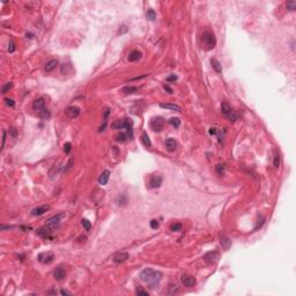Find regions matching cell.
Returning a JSON list of instances; mask_svg holds the SVG:
<instances>
[{
    "label": "cell",
    "mask_w": 296,
    "mask_h": 296,
    "mask_svg": "<svg viewBox=\"0 0 296 296\" xmlns=\"http://www.w3.org/2000/svg\"><path fill=\"white\" fill-rule=\"evenodd\" d=\"M53 259H54V255H53V252H50V251L42 252L38 255V260L42 264H50L51 261H53Z\"/></svg>",
    "instance_id": "cell-6"
},
{
    "label": "cell",
    "mask_w": 296,
    "mask_h": 296,
    "mask_svg": "<svg viewBox=\"0 0 296 296\" xmlns=\"http://www.w3.org/2000/svg\"><path fill=\"white\" fill-rule=\"evenodd\" d=\"M136 295H143V296H147V295H148V291H147V290H143L142 288H138V289H136Z\"/></svg>",
    "instance_id": "cell-39"
},
{
    "label": "cell",
    "mask_w": 296,
    "mask_h": 296,
    "mask_svg": "<svg viewBox=\"0 0 296 296\" xmlns=\"http://www.w3.org/2000/svg\"><path fill=\"white\" fill-rule=\"evenodd\" d=\"M53 276H54V279H56V280L61 281V280L66 276V272H65V270H64L62 267H58V268H56V270H54V272H53Z\"/></svg>",
    "instance_id": "cell-15"
},
{
    "label": "cell",
    "mask_w": 296,
    "mask_h": 296,
    "mask_svg": "<svg viewBox=\"0 0 296 296\" xmlns=\"http://www.w3.org/2000/svg\"><path fill=\"white\" fill-rule=\"evenodd\" d=\"M109 178H110V171H109V170H104V171L101 174V176L98 177V183H100L101 185H105V184L108 183Z\"/></svg>",
    "instance_id": "cell-18"
},
{
    "label": "cell",
    "mask_w": 296,
    "mask_h": 296,
    "mask_svg": "<svg viewBox=\"0 0 296 296\" xmlns=\"http://www.w3.org/2000/svg\"><path fill=\"white\" fill-rule=\"evenodd\" d=\"M141 58V52L138 50H133L130 54H128V61H136Z\"/></svg>",
    "instance_id": "cell-22"
},
{
    "label": "cell",
    "mask_w": 296,
    "mask_h": 296,
    "mask_svg": "<svg viewBox=\"0 0 296 296\" xmlns=\"http://www.w3.org/2000/svg\"><path fill=\"white\" fill-rule=\"evenodd\" d=\"M48 294H53V295H56L57 291H56V290H50V291H48Z\"/></svg>",
    "instance_id": "cell-50"
},
{
    "label": "cell",
    "mask_w": 296,
    "mask_h": 296,
    "mask_svg": "<svg viewBox=\"0 0 296 296\" xmlns=\"http://www.w3.org/2000/svg\"><path fill=\"white\" fill-rule=\"evenodd\" d=\"M6 135H7V132L4 130V131H3V142H1V149L4 148V146H5V142H6Z\"/></svg>",
    "instance_id": "cell-41"
},
{
    "label": "cell",
    "mask_w": 296,
    "mask_h": 296,
    "mask_svg": "<svg viewBox=\"0 0 296 296\" xmlns=\"http://www.w3.org/2000/svg\"><path fill=\"white\" fill-rule=\"evenodd\" d=\"M140 280L149 286H155L162 280V273L153 268H145L140 273Z\"/></svg>",
    "instance_id": "cell-1"
},
{
    "label": "cell",
    "mask_w": 296,
    "mask_h": 296,
    "mask_svg": "<svg viewBox=\"0 0 296 296\" xmlns=\"http://www.w3.org/2000/svg\"><path fill=\"white\" fill-rule=\"evenodd\" d=\"M38 116H39V118H42V119H49L50 117H51V113H50V111L48 110V109H43V110H41L39 112H38Z\"/></svg>",
    "instance_id": "cell-26"
},
{
    "label": "cell",
    "mask_w": 296,
    "mask_h": 296,
    "mask_svg": "<svg viewBox=\"0 0 296 296\" xmlns=\"http://www.w3.org/2000/svg\"><path fill=\"white\" fill-rule=\"evenodd\" d=\"M219 257H220V255H219L217 251H209V252H207V253L204 256L202 259H204L207 264H214V263L217 261Z\"/></svg>",
    "instance_id": "cell-7"
},
{
    "label": "cell",
    "mask_w": 296,
    "mask_h": 296,
    "mask_svg": "<svg viewBox=\"0 0 296 296\" xmlns=\"http://www.w3.org/2000/svg\"><path fill=\"white\" fill-rule=\"evenodd\" d=\"M109 113H110V110H109V109H105V110H104V113H103V116H104V120H107V118H108Z\"/></svg>",
    "instance_id": "cell-47"
},
{
    "label": "cell",
    "mask_w": 296,
    "mask_h": 296,
    "mask_svg": "<svg viewBox=\"0 0 296 296\" xmlns=\"http://www.w3.org/2000/svg\"><path fill=\"white\" fill-rule=\"evenodd\" d=\"M160 107L163 108V109H169V110H174V111H181V110H182V108H181L179 105H177V104H171V103H161Z\"/></svg>",
    "instance_id": "cell-20"
},
{
    "label": "cell",
    "mask_w": 296,
    "mask_h": 296,
    "mask_svg": "<svg viewBox=\"0 0 296 296\" xmlns=\"http://www.w3.org/2000/svg\"><path fill=\"white\" fill-rule=\"evenodd\" d=\"M15 49H16V48H15V43L13 42V39H11V41H10V44H8V51L12 53V52L15 51Z\"/></svg>",
    "instance_id": "cell-36"
},
{
    "label": "cell",
    "mask_w": 296,
    "mask_h": 296,
    "mask_svg": "<svg viewBox=\"0 0 296 296\" xmlns=\"http://www.w3.org/2000/svg\"><path fill=\"white\" fill-rule=\"evenodd\" d=\"M81 225L84 226V228L86 229V230H90V228H92V223L87 220V219H82L81 220Z\"/></svg>",
    "instance_id": "cell-31"
},
{
    "label": "cell",
    "mask_w": 296,
    "mask_h": 296,
    "mask_svg": "<svg viewBox=\"0 0 296 296\" xmlns=\"http://www.w3.org/2000/svg\"><path fill=\"white\" fill-rule=\"evenodd\" d=\"M67 68H68V65H67V64H64V65L61 66V73H62V74H64V73H66Z\"/></svg>",
    "instance_id": "cell-46"
},
{
    "label": "cell",
    "mask_w": 296,
    "mask_h": 296,
    "mask_svg": "<svg viewBox=\"0 0 296 296\" xmlns=\"http://www.w3.org/2000/svg\"><path fill=\"white\" fill-rule=\"evenodd\" d=\"M169 124H170V125H172V126H175V127H178V126L181 125V119H179V118H175V117H172V118H170Z\"/></svg>",
    "instance_id": "cell-32"
},
{
    "label": "cell",
    "mask_w": 296,
    "mask_h": 296,
    "mask_svg": "<svg viewBox=\"0 0 296 296\" xmlns=\"http://www.w3.org/2000/svg\"><path fill=\"white\" fill-rule=\"evenodd\" d=\"M16 134H18V132H16V130H15V128H10V135H11V136L15 138V136H16Z\"/></svg>",
    "instance_id": "cell-44"
},
{
    "label": "cell",
    "mask_w": 296,
    "mask_h": 296,
    "mask_svg": "<svg viewBox=\"0 0 296 296\" xmlns=\"http://www.w3.org/2000/svg\"><path fill=\"white\" fill-rule=\"evenodd\" d=\"M163 88H164V89H166V90H167L168 93H170V94L172 93V89H171V88H170V87H169L168 85H164V87H163Z\"/></svg>",
    "instance_id": "cell-49"
},
{
    "label": "cell",
    "mask_w": 296,
    "mask_h": 296,
    "mask_svg": "<svg viewBox=\"0 0 296 296\" xmlns=\"http://www.w3.org/2000/svg\"><path fill=\"white\" fill-rule=\"evenodd\" d=\"M221 245L223 246L226 250H228L229 246L232 245V241H230L228 237H226V236H222V237H221Z\"/></svg>",
    "instance_id": "cell-25"
},
{
    "label": "cell",
    "mask_w": 296,
    "mask_h": 296,
    "mask_svg": "<svg viewBox=\"0 0 296 296\" xmlns=\"http://www.w3.org/2000/svg\"><path fill=\"white\" fill-rule=\"evenodd\" d=\"M176 293H178L177 284H170V290L168 291V294H176Z\"/></svg>",
    "instance_id": "cell-37"
},
{
    "label": "cell",
    "mask_w": 296,
    "mask_h": 296,
    "mask_svg": "<svg viewBox=\"0 0 296 296\" xmlns=\"http://www.w3.org/2000/svg\"><path fill=\"white\" fill-rule=\"evenodd\" d=\"M118 202H123V205H125V204H126V199H125V197H124V196L118 197Z\"/></svg>",
    "instance_id": "cell-45"
},
{
    "label": "cell",
    "mask_w": 296,
    "mask_h": 296,
    "mask_svg": "<svg viewBox=\"0 0 296 296\" xmlns=\"http://www.w3.org/2000/svg\"><path fill=\"white\" fill-rule=\"evenodd\" d=\"M162 184V177L160 175H154L149 179V187L151 189H158Z\"/></svg>",
    "instance_id": "cell-9"
},
{
    "label": "cell",
    "mask_w": 296,
    "mask_h": 296,
    "mask_svg": "<svg viewBox=\"0 0 296 296\" xmlns=\"http://www.w3.org/2000/svg\"><path fill=\"white\" fill-rule=\"evenodd\" d=\"M71 149H72V143H71V142H66V143L64 145V152H65V154H68V153L71 152Z\"/></svg>",
    "instance_id": "cell-35"
},
{
    "label": "cell",
    "mask_w": 296,
    "mask_h": 296,
    "mask_svg": "<svg viewBox=\"0 0 296 296\" xmlns=\"http://www.w3.org/2000/svg\"><path fill=\"white\" fill-rule=\"evenodd\" d=\"M128 257H130V255H128L127 252H118V253H116V255L113 256L112 260H113L116 264H119V263H123V261H125L126 259H128Z\"/></svg>",
    "instance_id": "cell-13"
},
{
    "label": "cell",
    "mask_w": 296,
    "mask_h": 296,
    "mask_svg": "<svg viewBox=\"0 0 296 296\" xmlns=\"http://www.w3.org/2000/svg\"><path fill=\"white\" fill-rule=\"evenodd\" d=\"M181 280H182V283L187 288H191L196 284V278H193L191 275H183L181 278Z\"/></svg>",
    "instance_id": "cell-11"
},
{
    "label": "cell",
    "mask_w": 296,
    "mask_h": 296,
    "mask_svg": "<svg viewBox=\"0 0 296 296\" xmlns=\"http://www.w3.org/2000/svg\"><path fill=\"white\" fill-rule=\"evenodd\" d=\"M57 66H58V60L57 59H51L45 64L44 69H45V72H52Z\"/></svg>",
    "instance_id": "cell-16"
},
{
    "label": "cell",
    "mask_w": 296,
    "mask_h": 296,
    "mask_svg": "<svg viewBox=\"0 0 296 296\" xmlns=\"http://www.w3.org/2000/svg\"><path fill=\"white\" fill-rule=\"evenodd\" d=\"M73 162H74V159H71L69 161H68V163L66 164V168H64V171H67L68 169H71V167H72V164H73Z\"/></svg>",
    "instance_id": "cell-42"
},
{
    "label": "cell",
    "mask_w": 296,
    "mask_h": 296,
    "mask_svg": "<svg viewBox=\"0 0 296 296\" xmlns=\"http://www.w3.org/2000/svg\"><path fill=\"white\" fill-rule=\"evenodd\" d=\"M51 233H52V232H51V229H49V228H48L46 226L37 230V234H38L39 236H42L43 238H49V237H50V234H51Z\"/></svg>",
    "instance_id": "cell-21"
},
{
    "label": "cell",
    "mask_w": 296,
    "mask_h": 296,
    "mask_svg": "<svg viewBox=\"0 0 296 296\" xmlns=\"http://www.w3.org/2000/svg\"><path fill=\"white\" fill-rule=\"evenodd\" d=\"M163 125H164V120L162 117H155L151 122V127L155 132H160L163 128Z\"/></svg>",
    "instance_id": "cell-5"
},
{
    "label": "cell",
    "mask_w": 296,
    "mask_h": 296,
    "mask_svg": "<svg viewBox=\"0 0 296 296\" xmlns=\"http://www.w3.org/2000/svg\"><path fill=\"white\" fill-rule=\"evenodd\" d=\"M138 87H133V86H126V87H124V88H122L120 89V92L123 93V94H133V93H135V92H138Z\"/></svg>",
    "instance_id": "cell-23"
},
{
    "label": "cell",
    "mask_w": 296,
    "mask_h": 296,
    "mask_svg": "<svg viewBox=\"0 0 296 296\" xmlns=\"http://www.w3.org/2000/svg\"><path fill=\"white\" fill-rule=\"evenodd\" d=\"M65 113L69 118H77L80 115V108L77 105H71L65 110Z\"/></svg>",
    "instance_id": "cell-8"
},
{
    "label": "cell",
    "mask_w": 296,
    "mask_h": 296,
    "mask_svg": "<svg viewBox=\"0 0 296 296\" xmlns=\"http://www.w3.org/2000/svg\"><path fill=\"white\" fill-rule=\"evenodd\" d=\"M12 86H13V85H12L11 82H8V84L4 85V86H3V88H1V93H3V94L7 93V92H8V90H10L11 88H12Z\"/></svg>",
    "instance_id": "cell-34"
},
{
    "label": "cell",
    "mask_w": 296,
    "mask_h": 296,
    "mask_svg": "<svg viewBox=\"0 0 296 296\" xmlns=\"http://www.w3.org/2000/svg\"><path fill=\"white\" fill-rule=\"evenodd\" d=\"M127 123H128V119H118V120H116V122L112 124V128H115V130H123V128H126Z\"/></svg>",
    "instance_id": "cell-14"
},
{
    "label": "cell",
    "mask_w": 296,
    "mask_h": 296,
    "mask_svg": "<svg viewBox=\"0 0 296 296\" xmlns=\"http://www.w3.org/2000/svg\"><path fill=\"white\" fill-rule=\"evenodd\" d=\"M210 64H212V66H213V68H214V71L216 73H219V74L222 73V66H221L220 61L216 58H212L210 59Z\"/></svg>",
    "instance_id": "cell-19"
},
{
    "label": "cell",
    "mask_w": 296,
    "mask_h": 296,
    "mask_svg": "<svg viewBox=\"0 0 296 296\" xmlns=\"http://www.w3.org/2000/svg\"><path fill=\"white\" fill-rule=\"evenodd\" d=\"M116 140L118 141V142H125L126 141V134L125 133H119V134H117L116 135Z\"/></svg>",
    "instance_id": "cell-33"
},
{
    "label": "cell",
    "mask_w": 296,
    "mask_h": 296,
    "mask_svg": "<svg viewBox=\"0 0 296 296\" xmlns=\"http://www.w3.org/2000/svg\"><path fill=\"white\" fill-rule=\"evenodd\" d=\"M5 103H6V105H8V107H14V105H15V102H14L12 98H5Z\"/></svg>",
    "instance_id": "cell-40"
},
{
    "label": "cell",
    "mask_w": 296,
    "mask_h": 296,
    "mask_svg": "<svg viewBox=\"0 0 296 296\" xmlns=\"http://www.w3.org/2000/svg\"><path fill=\"white\" fill-rule=\"evenodd\" d=\"M273 154H274V161H273V166L275 168H278L280 166V155L276 151H273Z\"/></svg>",
    "instance_id": "cell-30"
},
{
    "label": "cell",
    "mask_w": 296,
    "mask_h": 296,
    "mask_svg": "<svg viewBox=\"0 0 296 296\" xmlns=\"http://www.w3.org/2000/svg\"><path fill=\"white\" fill-rule=\"evenodd\" d=\"M44 107H45V98L44 97H39V98L35 100L34 103H33V109L35 111H41V110L44 109Z\"/></svg>",
    "instance_id": "cell-12"
},
{
    "label": "cell",
    "mask_w": 296,
    "mask_h": 296,
    "mask_svg": "<svg viewBox=\"0 0 296 296\" xmlns=\"http://www.w3.org/2000/svg\"><path fill=\"white\" fill-rule=\"evenodd\" d=\"M146 18L149 20V21H154V20L156 19V13H155V11L148 10V12H147V14H146Z\"/></svg>",
    "instance_id": "cell-27"
},
{
    "label": "cell",
    "mask_w": 296,
    "mask_h": 296,
    "mask_svg": "<svg viewBox=\"0 0 296 296\" xmlns=\"http://www.w3.org/2000/svg\"><path fill=\"white\" fill-rule=\"evenodd\" d=\"M286 7H287V10L290 11V12L295 11V10H296V1H294V0L287 1V3H286Z\"/></svg>",
    "instance_id": "cell-28"
},
{
    "label": "cell",
    "mask_w": 296,
    "mask_h": 296,
    "mask_svg": "<svg viewBox=\"0 0 296 296\" xmlns=\"http://www.w3.org/2000/svg\"><path fill=\"white\" fill-rule=\"evenodd\" d=\"M182 228H183V225L181 223V222H175V223H172V225L170 226L171 232H179Z\"/></svg>",
    "instance_id": "cell-29"
},
{
    "label": "cell",
    "mask_w": 296,
    "mask_h": 296,
    "mask_svg": "<svg viewBox=\"0 0 296 296\" xmlns=\"http://www.w3.org/2000/svg\"><path fill=\"white\" fill-rule=\"evenodd\" d=\"M64 217H65V214H64V213H60V214H58V215H54L53 217H51V219L48 220V222H46L45 226H46L49 229L53 230L54 228H57V227L59 226L60 221H61Z\"/></svg>",
    "instance_id": "cell-4"
},
{
    "label": "cell",
    "mask_w": 296,
    "mask_h": 296,
    "mask_svg": "<svg viewBox=\"0 0 296 296\" xmlns=\"http://www.w3.org/2000/svg\"><path fill=\"white\" fill-rule=\"evenodd\" d=\"M201 41H202V45L205 48V50H212L215 48L216 45V38H215V35L209 31V30H206L202 33L201 35Z\"/></svg>",
    "instance_id": "cell-2"
},
{
    "label": "cell",
    "mask_w": 296,
    "mask_h": 296,
    "mask_svg": "<svg viewBox=\"0 0 296 296\" xmlns=\"http://www.w3.org/2000/svg\"><path fill=\"white\" fill-rule=\"evenodd\" d=\"M151 227H152L153 229H158V228L160 227L159 221H158V220H152V221H151Z\"/></svg>",
    "instance_id": "cell-38"
},
{
    "label": "cell",
    "mask_w": 296,
    "mask_h": 296,
    "mask_svg": "<svg viewBox=\"0 0 296 296\" xmlns=\"http://www.w3.org/2000/svg\"><path fill=\"white\" fill-rule=\"evenodd\" d=\"M141 141H142V143H143L146 147H152V142H151V140H149V136H148V134H147L146 132H143V133L141 134Z\"/></svg>",
    "instance_id": "cell-24"
},
{
    "label": "cell",
    "mask_w": 296,
    "mask_h": 296,
    "mask_svg": "<svg viewBox=\"0 0 296 296\" xmlns=\"http://www.w3.org/2000/svg\"><path fill=\"white\" fill-rule=\"evenodd\" d=\"M177 80V75L176 74H174V75H169L168 78H167V81L168 82H172V81H176Z\"/></svg>",
    "instance_id": "cell-43"
},
{
    "label": "cell",
    "mask_w": 296,
    "mask_h": 296,
    "mask_svg": "<svg viewBox=\"0 0 296 296\" xmlns=\"http://www.w3.org/2000/svg\"><path fill=\"white\" fill-rule=\"evenodd\" d=\"M50 209V206L49 205H43V206H39V207H36L31 210V215L33 216H41L43 215L44 213H46L48 210Z\"/></svg>",
    "instance_id": "cell-10"
},
{
    "label": "cell",
    "mask_w": 296,
    "mask_h": 296,
    "mask_svg": "<svg viewBox=\"0 0 296 296\" xmlns=\"http://www.w3.org/2000/svg\"><path fill=\"white\" fill-rule=\"evenodd\" d=\"M166 147H167V149H168L169 152H174V151L176 149V147H177L176 140L172 139V138L167 139V140H166Z\"/></svg>",
    "instance_id": "cell-17"
},
{
    "label": "cell",
    "mask_w": 296,
    "mask_h": 296,
    "mask_svg": "<svg viewBox=\"0 0 296 296\" xmlns=\"http://www.w3.org/2000/svg\"><path fill=\"white\" fill-rule=\"evenodd\" d=\"M60 294H61V295H72V293H71V291L65 290V289H61V290H60Z\"/></svg>",
    "instance_id": "cell-48"
},
{
    "label": "cell",
    "mask_w": 296,
    "mask_h": 296,
    "mask_svg": "<svg viewBox=\"0 0 296 296\" xmlns=\"http://www.w3.org/2000/svg\"><path fill=\"white\" fill-rule=\"evenodd\" d=\"M221 111H222V115L223 116H226L228 119H229V122L230 123H234L235 120H236V113H235V111L230 108V105L227 103V102H223L221 104Z\"/></svg>",
    "instance_id": "cell-3"
}]
</instances>
